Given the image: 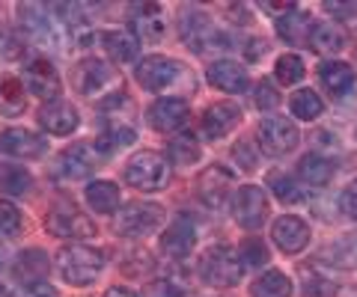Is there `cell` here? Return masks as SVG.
<instances>
[{"instance_id": "cell-1", "label": "cell", "mask_w": 357, "mask_h": 297, "mask_svg": "<svg viewBox=\"0 0 357 297\" xmlns=\"http://www.w3.org/2000/svg\"><path fill=\"white\" fill-rule=\"evenodd\" d=\"M57 271L69 285H93L105 271V252L89 244H69L57 252Z\"/></svg>"}, {"instance_id": "cell-2", "label": "cell", "mask_w": 357, "mask_h": 297, "mask_svg": "<svg viewBox=\"0 0 357 297\" xmlns=\"http://www.w3.org/2000/svg\"><path fill=\"white\" fill-rule=\"evenodd\" d=\"M173 179V170L158 152H137L126 163V182L143 193H158Z\"/></svg>"}, {"instance_id": "cell-3", "label": "cell", "mask_w": 357, "mask_h": 297, "mask_svg": "<svg viewBox=\"0 0 357 297\" xmlns=\"http://www.w3.org/2000/svg\"><path fill=\"white\" fill-rule=\"evenodd\" d=\"M18 24L27 33L30 42H36L42 48H60L63 45V21L54 15V9L42 3H24L18 9Z\"/></svg>"}, {"instance_id": "cell-4", "label": "cell", "mask_w": 357, "mask_h": 297, "mask_svg": "<svg viewBox=\"0 0 357 297\" xmlns=\"http://www.w3.org/2000/svg\"><path fill=\"white\" fill-rule=\"evenodd\" d=\"M241 262L232 256L229 247H211L199 259V277L211 289H232V285L241 282Z\"/></svg>"}, {"instance_id": "cell-5", "label": "cell", "mask_w": 357, "mask_h": 297, "mask_svg": "<svg viewBox=\"0 0 357 297\" xmlns=\"http://www.w3.org/2000/svg\"><path fill=\"white\" fill-rule=\"evenodd\" d=\"M185 65L176 63L170 57H161V54H152V57L140 60L137 69H134V78H137V83L143 86V90L149 93H167L173 90V86L185 78Z\"/></svg>"}, {"instance_id": "cell-6", "label": "cell", "mask_w": 357, "mask_h": 297, "mask_svg": "<svg viewBox=\"0 0 357 297\" xmlns=\"http://www.w3.org/2000/svg\"><path fill=\"white\" fill-rule=\"evenodd\" d=\"M45 226L57 238H93L96 235V223L72 200L54 202L48 217H45Z\"/></svg>"}, {"instance_id": "cell-7", "label": "cell", "mask_w": 357, "mask_h": 297, "mask_svg": "<svg viewBox=\"0 0 357 297\" xmlns=\"http://www.w3.org/2000/svg\"><path fill=\"white\" fill-rule=\"evenodd\" d=\"M164 223V208L155 202H128L119 208V214L114 220L116 232L126 238H143L155 232Z\"/></svg>"}, {"instance_id": "cell-8", "label": "cell", "mask_w": 357, "mask_h": 297, "mask_svg": "<svg viewBox=\"0 0 357 297\" xmlns=\"http://www.w3.org/2000/svg\"><path fill=\"white\" fill-rule=\"evenodd\" d=\"M256 140H259V149L265 152V155L283 158L298 146V128H295L292 119L274 113V116H268L259 122V134H256Z\"/></svg>"}, {"instance_id": "cell-9", "label": "cell", "mask_w": 357, "mask_h": 297, "mask_svg": "<svg viewBox=\"0 0 357 297\" xmlns=\"http://www.w3.org/2000/svg\"><path fill=\"white\" fill-rule=\"evenodd\" d=\"M232 217L241 229H259L268 220V196L256 184H244L232 193Z\"/></svg>"}, {"instance_id": "cell-10", "label": "cell", "mask_w": 357, "mask_h": 297, "mask_svg": "<svg viewBox=\"0 0 357 297\" xmlns=\"http://www.w3.org/2000/svg\"><path fill=\"white\" fill-rule=\"evenodd\" d=\"M178 33H182V42H185V45L191 48L194 54H208V51H215L218 45H223V42H227V36H223V33L218 30L215 21L206 18V15H199V13L185 15Z\"/></svg>"}, {"instance_id": "cell-11", "label": "cell", "mask_w": 357, "mask_h": 297, "mask_svg": "<svg viewBox=\"0 0 357 297\" xmlns=\"http://www.w3.org/2000/svg\"><path fill=\"white\" fill-rule=\"evenodd\" d=\"M229 188H232V172L227 167H220V163H211L197 182L199 200H203V205L211 208V211H220V208L227 205L229 193H232Z\"/></svg>"}, {"instance_id": "cell-12", "label": "cell", "mask_w": 357, "mask_h": 297, "mask_svg": "<svg viewBox=\"0 0 357 297\" xmlns=\"http://www.w3.org/2000/svg\"><path fill=\"white\" fill-rule=\"evenodd\" d=\"M110 78H114V69L107 65V60H98V57H86L75 65L72 72V83L75 90L81 95H102L105 86L110 83Z\"/></svg>"}, {"instance_id": "cell-13", "label": "cell", "mask_w": 357, "mask_h": 297, "mask_svg": "<svg viewBox=\"0 0 357 297\" xmlns=\"http://www.w3.org/2000/svg\"><path fill=\"white\" fill-rule=\"evenodd\" d=\"M98 161H102V155H98L96 143H72L57 158V172L66 179H84V175L98 170Z\"/></svg>"}, {"instance_id": "cell-14", "label": "cell", "mask_w": 357, "mask_h": 297, "mask_svg": "<svg viewBox=\"0 0 357 297\" xmlns=\"http://www.w3.org/2000/svg\"><path fill=\"white\" fill-rule=\"evenodd\" d=\"M36 119H39V125L54 137H69L72 131H77V125H81V113H77V107L69 104V102H63V98L42 104Z\"/></svg>"}, {"instance_id": "cell-15", "label": "cell", "mask_w": 357, "mask_h": 297, "mask_svg": "<svg viewBox=\"0 0 357 297\" xmlns=\"http://www.w3.org/2000/svg\"><path fill=\"white\" fill-rule=\"evenodd\" d=\"M24 83H27V90L33 95H39L45 104L57 102V95H60V74H57V69H54V63L45 60V57L27 63Z\"/></svg>"}, {"instance_id": "cell-16", "label": "cell", "mask_w": 357, "mask_h": 297, "mask_svg": "<svg viewBox=\"0 0 357 297\" xmlns=\"http://www.w3.org/2000/svg\"><path fill=\"white\" fill-rule=\"evenodd\" d=\"M188 116H191V107H188V102H185V98H173V95L158 98V102L149 104V110H146L149 125L155 131H164V134L182 128L188 122Z\"/></svg>"}, {"instance_id": "cell-17", "label": "cell", "mask_w": 357, "mask_h": 297, "mask_svg": "<svg viewBox=\"0 0 357 297\" xmlns=\"http://www.w3.org/2000/svg\"><path fill=\"white\" fill-rule=\"evenodd\" d=\"M84 42H98L102 51L116 63H131V60H137V54H140V42H137V36H134L131 30L93 33V36H84Z\"/></svg>"}, {"instance_id": "cell-18", "label": "cell", "mask_w": 357, "mask_h": 297, "mask_svg": "<svg viewBox=\"0 0 357 297\" xmlns=\"http://www.w3.org/2000/svg\"><path fill=\"white\" fill-rule=\"evenodd\" d=\"M238 122H241V110L232 102H218V104H211L206 110L203 119H199V131H203L206 140H220V137H227Z\"/></svg>"}, {"instance_id": "cell-19", "label": "cell", "mask_w": 357, "mask_h": 297, "mask_svg": "<svg viewBox=\"0 0 357 297\" xmlns=\"http://www.w3.org/2000/svg\"><path fill=\"white\" fill-rule=\"evenodd\" d=\"M271 238H274V244L280 247L283 252L295 256V252H301L310 244V226L301 217H295V214H283L280 220H274Z\"/></svg>"}, {"instance_id": "cell-20", "label": "cell", "mask_w": 357, "mask_h": 297, "mask_svg": "<svg viewBox=\"0 0 357 297\" xmlns=\"http://www.w3.org/2000/svg\"><path fill=\"white\" fill-rule=\"evenodd\" d=\"M128 24L137 42H161L164 39V18L158 3H137L128 13Z\"/></svg>"}, {"instance_id": "cell-21", "label": "cell", "mask_w": 357, "mask_h": 297, "mask_svg": "<svg viewBox=\"0 0 357 297\" xmlns=\"http://www.w3.org/2000/svg\"><path fill=\"white\" fill-rule=\"evenodd\" d=\"M194 244H197V226H194V220L188 214L176 217V223L167 229L164 238H161V250L167 252V256H173V259L191 256Z\"/></svg>"}, {"instance_id": "cell-22", "label": "cell", "mask_w": 357, "mask_h": 297, "mask_svg": "<svg viewBox=\"0 0 357 297\" xmlns=\"http://www.w3.org/2000/svg\"><path fill=\"white\" fill-rule=\"evenodd\" d=\"M208 83L227 95H236L248 90V72L236 60H218L208 65Z\"/></svg>"}, {"instance_id": "cell-23", "label": "cell", "mask_w": 357, "mask_h": 297, "mask_svg": "<svg viewBox=\"0 0 357 297\" xmlns=\"http://www.w3.org/2000/svg\"><path fill=\"white\" fill-rule=\"evenodd\" d=\"M354 81H357V74H354V69H351L349 63L328 60V63L319 65V83H321V90H325L328 95H333V98L349 95L354 90Z\"/></svg>"}, {"instance_id": "cell-24", "label": "cell", "mask_w": 357, "mask_h": 297, "mask_svg": "<svg viewBox=\"0 0 357 297\" xmlns=\"http://www.w3.org/2000/svg\"><path fill=\"white\" fill-rule=\"evenodd\" d=\"M0 152L13 158H39L45 152V140L27 128H6L0 131Z\"/></svg>"}, {"instance_id": "cell-25", "label": "cell", "mask_w": 357, "mask_h": 297, "mask_svg": "<svg viewBox=\"0 0 357 297\" xmlns=\"http://www.w3.org/2000/svg\"><path fill=\"white\" fill-rule=\"evenodd\" d=\"M345 42H349V33H345V27H340V21H319L310 30L307 45L316 54H340Z\"/></svg>"}, {"instance_id": "cell-26", "label": "cell", "mask_w": 357, "mask_h": 297, "mask_svg": "<svg viewBox=\"0 0 357 297\" xmlns=\"http://www.w3.org/2000/svg\"><path fill=\"white\" fill-rule=\"evenodd\" d=\"M48 252L45 250H24L18 252L15 262H13V277L21 285H30V282H45V273H48Z\"/></svg>"}, {"instance_id": "cell-27", "label": "cell", "mask_w": 357, "mask_h": 297, "mask_svg": "<svg viewBox=\"0 0 357 297\" xmlns=\"http://www.w3.org/2000/svg\"><path fill=\"white\" fill-rule=\"evenodd\" d=\"M310 30H312V18L298 6L292 13L277 18V33H280V39L289 42V45H304V42H310Z\"/></svg>"}, {"instance_id": "cell-28", "label": "cell", "mask_w": 357, "mask_h": 297, "mask_svg": "<svg viewBox=\"0 0 357 297\" xmlns=\"http://www.w3.org/2000/svg\"><path fill=\"white\" fill-rule=\"evenodd\" d=\"M27 107V93L24 83L13 74H0V116H21Z\"/></svg>"}, {"instance_id": "cell-29", "label": "cell", "mask_w": 357, "mask_h": 297, "mask_svg": "<svg viewBox=\"0 0 357 297\" xmlns=\"http://www.w3.org/2000/svg\"><path fill=\"white\" fill-rule=\"evenodd\" d=\"M298 175L307 184H312V188H325V184L333 179V161L325 158V155H319V152H310V155L301 158Z\"/></svg>"}, {"instance_id": "cell-30", "label": "cell", "mask_w": 357, "mask_h": 297, "mask_svg": "<svg viewBox=\"0 0 357 297\" xmlns=\"http://www.w3.org/2000/svg\"><path fill=\"white\" fill-rule=\"evenodd\" d=\"M86 202L98 214H114L119 208V188L114 182H93L86 188Z\"/></svg>"}, {"instance_id": "cell-31", "label": "cell", "mask_w": 357, "mask_h": 297, "mask_svg": "<svg viewBox=\"0 0 357 297\" xmlns=\"http://www.w3.org/2000/svg\"><path fill=\"white\" fill-rule=\"evenodd\" d=\"M33 188V175L15 163H0V193L6 196H24Z\"/></svg>"}, {"instance_id": "cell-32", "label": "cell", "mask_w": 357, "mask_h": 297, "mask_svg": "<svg viewBox=\"0 0 357 297\" xmlns=\"http://www.w3.org/2000/svg\"><path fill=\"white\" fill-rule=\"evenodd\" d=\"M253 297H292V282L280 271H268L250 285Z\"/></svg>"}, {"instance_id": "cell-33", "label": "cell", "mask_w": 357, "mask_h": 297, "mask_svg": "<svg viewBox=\"0 0 357 297\" xmlns=\"http://www.w3.org/2000/svg\"><path fill=\"white\" fill-rule=\"evenodd\" d=\"M268 188H271L277 200L286 202V205H298V202L307 200V193L301 191L298 179H292V175H286V172H268Z\"/></svg>"}, {"instance_id": "cell-34", "label": "cell", "mask_w": 357, "mask_h": 297, "mask_svg": "<svg viewBox=\"0 0 357 297\" xmlns=\"http://www.w3.org/2000/svg\"><path fill=\"white\" fill-rule=\"evenodd\" d=\"M167 155H170L176 167H191V163L199 161V143L188 134H178L167 143Z\"/></svg>"}, {"instance_id": "cell-35", "label": "cell", "mask_w": 357, "mask_h": 297, "mask_svg": "<svg viewBox=\"0 0 357 297\" xmlns=\"http://www.w3.org/2000/svg\"><path fill=\"white\" fill-rule=\"evenodd\" d=\"M274 78L280 83H286V86L298 83L301 78H304V60H301L298 54H283V57L274 63Z\"/></svg>"}, {"instance_id": "cell-36", "label": "cell", "mask_w": 357, "mask_h": 297, "mask_svg": "<svg viewBox=\"0 0 357 297\" xmlns=\"http://www.w3.org/2000/svg\"><path fill=\"white\" fill-rule=\"evenodd\" d=\"M292 113L304 122H312L319 113H321V98L312 93V90H301L292 95Z\"/></svg>"}, {"instance_id": "cell-37", "label": "cell", "mask_w": 357, "mask_h": 297, "mask_svg": "<svg viewBox=\"0 0 357 297\" xmlns=\"http://www.w3.org/2000/svg\"><path fill=\"white\" fill-rule=\"evenodd\" d=\"M328 256L333 259V265H340V268H357V235H345L342 241H337V244L328 250Z\"/></svg>"}, {"instance_id": "cell-38", "label": "cell", "mask_w": 357, "mask_h": 297, "mask_svg": "<svg viewBox=\"0 0 357 297\" xmlns=\"http://www.w3.org/2000/svg\"><path fill=\"white\" fill-rule=\"evenodd\" d=\"M24 51H27V45H24V39H21L18 33H13L9 27H0V60L15 63V60L24 57Z\"/></svg>"}, {"instance_id": "cell-39", "label": "cell", "mask_w": 357, "mask_h": 297, "mask_svg": "<svg viewBox=\"0 0 357 297\" xmlns=\"http://www.w3.org/2000/svg\"><path fill=\"white\" fill-rule=\"evenodd\" d=\"M238 262H241V268H262L265 262H268V247L262 244L259 238H248L241 244V256H238Z\"/></svg>"}, {"instance_id": "cell-40", "label": "cell", "mask_w": 357, "mask_h": 297, "mask_svg": "<svg viewBox=\"0 0 357 297\" xmlns=\"http://www.w3.org/2000/svg\"><path fill=\"white\" fill-rule=\"evenodd\" d=\"M304 294L307 297H333L337 294V285H333L331 280H325L321 273L304 271Z\"/></svg>"}, {"instance_id": "cell-41", "label": "cell", "mask_w": 357, "mask_h": 297, "mask_svg": "<svg viewBox=\"0 0 357 297\" xmlns=\"http://www.w3.org/2000/svg\"><path fill=\"white\" fill-rule=\"evenodd\" d=\"M21 229V211L9 202V200H0V238H9Z\"/></svg>"}, {"instance_id": "cell-42", "label": "cell", "mask_w": 357, "mask_h": 297, "mask_svg": "<svg viewBox=\"0 0 357 297\" xmlns=\"http://www.w3.org/2000/svg\"><path fill=\"white\" fill-rule=\"evenodd\" d=\"M280 104V93L274 90V83L271 81H262V83H256V107H262V110H271Z\"/></svg>"}, {"instance_id": "cell-43", "label": "cell", "mask_w": 357, "mask_h": 297, "mask_svg": "<svg viewBox=\"0 0 357 297\" xmlns=\"http://www.w3.org/2000/svg\"><path fill=\"white\" fill-rule=\"evenodd\" d=\"M13 297H60V294L48 282H30V285H21Z\"/></svg>"}, {"instance_id": "cell-44", "label": "cell", "mask_w": 357, "mask_h": 297, "mask_svg": "<svg viewBox=\"0 0 357 297\" xmlns=\"http://www.w3.org/2000/svg\"><path fill=\"white\" fill-rule=\"evenodd\" d=\"M146 297H182V291H178L176 282H170V280H155V282H149Z\"/></svg>"}, {"instance_id": "cell-45", "label": "cell", "mask_w": 357, "mask_h": 297, "mask_svg": "<svg viewBox=\"0 0 357 297\" xmlns=\"http://www.w3.org/2000/svg\"><path fill=\"white\" fill-rule=\"evenodd\" d=\"M340 202H342V211L349 214L351 220H357V179L342 191V200Z\"/></svg>"}, {"instance_id": "cell-46", "label": "cell", "mask_w": 357, "mask_h": 297, "mask_svg": "<svg viewBox=\"0 0 357 297\" xmlns=\"http://www.w3.org/2000/svg\"><path fill=\"white\" fill-rule=\"evenodd\" d=\"M236 161L241 163L244 170H253V167H256V152L250 149V143H248V140H241L238 146H236Z\"/></svg>"}, {"instance_id": "cell-47", "label": "cell", "mask_w": 357, "mask_h": 297, "mask_svg": "<svg viewBox=\"0 0 357 297\" xmlns=\"http://www.w3.org/2000/svg\"><path fill=\"white\" fill-rule=\"evenodd\" d=\"M325 13L337 15V18H349V15L357 13V6H351V3H325Z\"/></svg>"}, {"instance_id": "cell-48", "label": "cell", "mask_w": 357, "mask_h": 297, "mask_svg": "<svg viewBox=\"0 0 357 297\" xmlns=\"http://www.w3.org/2000/svg\"><path fill=\"white\" fill-rule=\"evenodd\" d=\"M105 297H137L131 289H126V285H114V289H107V294Z\"/></svg>"}, {"instance_id": "cell-49", "label": "cell", "mask_w": 357, "mask_h": 297, "mask_svg": "<svg viewBox=\"0 0 357 297\" xmlns=\"http://www.w3.org/2000/svg\"><path fill=\"white\" fill-rule=\"evenodd\" d=\"M9 259V250H6V244L3 241H0V268H3V262Z\"/></svg>"}, {"instance_id": "cell-50", "label": "cell", "mask_w": 357, "mask_h": 297, "mask_svg": "<svg viewBox=\"0 0 357 297\" xmlns=\"http://www.w3.org/2000/svg\"><path fill=\"white\" fill-rule=\"evenodd\" d=\"M0 297H9V291L3 289V285H0Z\"/></svg>"}]
</instances>
